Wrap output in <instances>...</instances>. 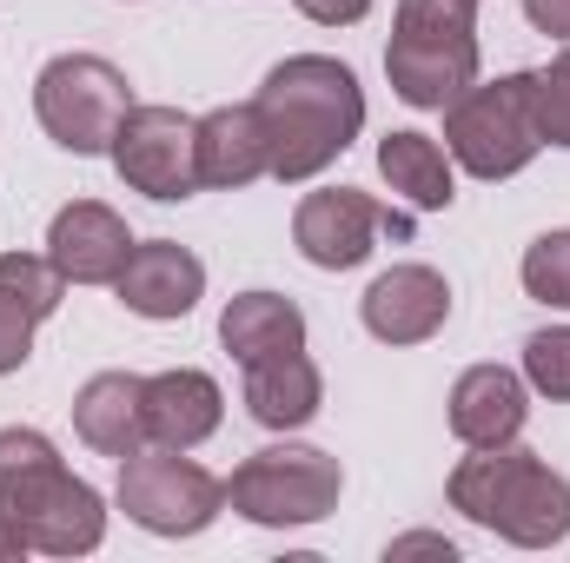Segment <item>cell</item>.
Here are the masks:
<instances>
[{
    "label": "cell",
    "mask_w": 570,
    "mask_h": 563,
    "mask_svg": "<svg viewBox=\"0 0 570 563\" xmlns=\"http://www.w3.org/2000/svg\"><path fill=\"white\" fill-rule=\"evenodd\" d=\"M524 385L570 405V325H551V332H538L524 345Z\"/></svg>",
    "instance_id": "obj_23"
},
{
    "label": "cell",
    "mask_w": 570,
    "mask_h": 563,
    "mask_svg": "<svg viewBox=\"0 0 570 563\" xmlns=\"http://www.w3.org/2000/svg\"><path fill=\"white\" fill-rule=\"evenodd\" d=\"M273 172V146L259 107H213L199 120V186H253Z\"/></svg>",
    "instance_id": "obj_18"
},
{
    "label": "cell",
    "mask_w": 570,
    "mask_h": 563,
    "mask_svg": "<svg viewBox=\"0 0 570 563\" xmlns=\"http://www.w3.org/2000/svg\"><path fill=\"white\" fill-rule=\"evenodd\" d=\"M358 312H365L372 338H385V345H425L431 332L451 318V285L431 266H392V273H379V279L365 285Z\"/></svg>",
    "instance_id": "obj_12"
},
{
    "label": "cell",
    "mask_w": 570,
    "mask_h": 563,
    "mask_svg": "<svg viewBox=\"0 0 570 563\" xmlns=\"http://www.w3.org/2000/svg\"><path fill=\"white\" fill-rule=\"evenodd\" d=\"M531 418L524 405V378L504 372V365H471L458 385H451V431L458 444H511Z\"/></svg>",
    "instance_id": "obj_17"
},
{
    "label": "cell",
    "mask_w": 570,
    "mask_h": 563,
    "mask_svg": "<svg viewBox=\"0 0 570 563\" xmlns=\"http://www.w3.org/2000/svg\"><path fill=\"white\" fill-rule=\"evenodd\" d=\"M524 20H531L538 33H551V40L570 47V0H524Z\"/></svg>",
    "instance_id": "obj_26"
},
{
    "label": "cell",
    "mask_w": 570,
    "mask_h": 563,
    "mask_svg": "<svg viewBox=\"0 0 570 563\" xmlns=\"http://www.w3.org/2000/svg\"><path fill=\"white\" fill-rule=\"evenodd\" d=\"M60 292L67 279L47 253H0V378L33 358V332L60 312Z\"/></svg>",
    "instance_id": "obj_13"
},
{
    "label": "cell",
    "mask_w": 570,
    "mask_h": 563,
    "mask_svg": "<svg viewBox=\"0 0 570 563\" xmlns=\"http://www.w3.org/2000/svg\"><path fill=\"white\" fill-rule=\"evenodd\" d=\"M318 398H325V385H318V365L305 358V345L246 365V412L266 424V431H298V424H312L318 418Z\"/></svg>",
    "instance_id": "obj_19"
},
{
    "label": "cell",
    "mask_w": 570,
    "mask_h": 563,
    "mask_svg": "<svg viewBox=\"0 0 570 563\" xmlns=\"http://www.w3.org/2000/svg\"><path fill=\"white\" fill-rule=\"evenodd\" d=\"M127 253H134V233H127V219H120L114 206H100V199H73V206H60L53 226H47V259L60 266L67 285H114L120 266H127Z\"/></svg>",
    "instance_id": "obj_11"
},
{
    "label": "cell",
    "mask_w": 570,
    "mask_h": 563,
    "mask_svg": "<svg viewBox=\"0 0 570 563\" xmlns=\"http://www.w3.org/2000/svg\"><path fill=\"white\" fill-rule=\"evenodd\" d=\"M114 285H120V305L140 312V318H186L206 292V266L173 239H146V246L127 253Z\"/></svg>",
    "instance_id": "obj_14"
},
{
    "label": "cell",
    "mask_w": 570,
    "mask_h": 563,
    "mask_svg": "<svg viewBox=\"0 0 570 563\" xmlns=\"http://www.w3.org/2000/svg\"><path fill=\"white\" fill-rule=\"evenodd\" d=\"M379 172L385 186L419 206V213H444L458 199V179H451V152L431 140V134H385L379 140Z\"/></svg>",
    "instance_id": "obj_21"
},
{
    "label": "cell",
    "mask_w": 570,
    "mask_h": 563,
    "mask_svg": "<svg viewBox=\"0 0 570 563\" xmlns=\"http://www.w3.org/2000/svg\"><path fill=\"white\" fill-rule=\"evenodd\" d=\"M385 73L405 107H451L478 87V0H399Z\"/></svg>",
    "instance_id": "obj_4"
},
{
    "label": "cell",
    "mask_w": 570,
    "mask_h": 563,
    "mask_svg": "<svg viewBox=\"0 0 570 563\" xmlns=\"http://www.w3.org/2000/svg\"><path fill=\"white\" fill-rule=\"evenodd\" d=\"M219 385L206 372H159L146 378V444H166V451H193L219 431Z\"/></svg>",
    "instance_id": "obj_16"
},
{
    "label": "cell",
    "mask_w": 570,
    "mask_h": 563,
    "mask_svg": "<svg viewBox=\"0 0 570 563\" xmlns=\"http://www.w3.org/2000/svg\"><path fill=\"white\" fill-rule=\"evenodd\" d=\"M114 172L146 199L199 192V120L179 107H134L114 134Z\"/></svg>",
    "instance_id": "obj_10"
},
{
    "label": "cell",
    "mask_w": 570,
    "mask_h": 563,
    "mask_svg": "<svg viewBox=\"0 0 570 563\" xmlns=\"http://www.w3.org/2000/svg\"><path fill=\"white\" fill-rule=\"evenodd\" d=\"M385 557H458V551H451V544H444V537H399V544H392V551H385Z\"/></svg>",
    "instance_id": "obj_27"
},
{
    "label": "cell",
    "mask_w": 570,
    "mask_h": 563,
    "mask_svg": "<svg viewBox=\"0 0 570 563\" xmlns=\"http://www.w3.org/2000/svg\"><path fill=\"white\" fill-rule=\"evenodd\" d=\"M219 345L239 358V365H259L273 352H298L305 345V312L279 298V292H239L226 312H219Z\"/></svg>",
    "instance_id": "obj_20"
},
{
    "label": "cell",
    "mask_w": 570,
    "mask_h": 563,
    "mask_svg": "<svg viewBox=\"0 0 570 563\" xmlns=\"http://www.w3.org/2000/svg\"><path fill=\"white\" fill-rule=\"evenodd\" d=\"M531 107H538L544 146H570V47L544 67V73H531Z\"/></svg>",
    "instance_id": "obj_24"
},
{
    "label": "cell",
    "mask_w": 570,
    "mask_h": 563,
    "mask_svg": "<svg viewBox=\"0 0 570 563\" xmlns=\"http://www.w3.org/2000/svg\"><path fill=\"white\" fill-rule=\"evenodd\" d=\"M298 13L318 20V27H352V20L372 13V0H298Z\"/></svg>",
    "instance_id": "obj_25"
},
{
    "label": "cell",
    "mask_w": 570,
    "mask_h": 563,
    "mask_svg": "<svg viewBox=\"0 0 570 563\" xmlns=\"http://www.w3.org/2000/svg\"><path fill=\"white\" fill-rule=\"evenodd\" d=\"M379 233L412 239V213H392V206H379V199L358 192V186L305 192L298 213H292V239H298V253H305L318 273H352V266H365L372 246H379Z\"/></svg>",
    "instance_id": "obj_9"
},
{
    "label": "cell",
    "mask_w": 570,
    "mask_h": 563,
    "mask_svg": "<svg viewBox=\"0 0 570 563\" xmlns=\"http://www.w3.org/2000/svg\"><path fill=\"white\" fill-rule=\"evenodd\" d=\"M524 292L538 298V305H558L570 312V233H544V239H531V253H524Z\"/></svg>",
    "instance_id": "obj_22"
},
{
    "label": "cell",
    "mask_w": 570,
    "mask_h": 563,
    "mask_svg": "<svg viewBox=\"0 0 570 563\" xmlns=\"http://www.w3.org/2000/svg\"><path fill=\"white\" fill-rule=\"evenodd\" d=\"M73 431L100 457H134V451H146V378H134V372L87 378L80 398H73Z\"/></svg>",
    "instance_id": "obj_15"
},
{
    "label": "cell",
    "mask_w": 570,
    "mask_h": 563,
    "mask_svg": "<svg viewBox=\"0 0 570 563\" xmlns=\"http://www.w3.org/2000/svg\"><path fill=\"white\" fill-rule=\"evenodd\" d=\"M253 107L266 120L273 179H285V186L318 179L365 127V87L332 53H292V60H279Z\"/></svg>",
    "instance_id": "obj_1"
},
{
    "label": "cell",
    "mask_w": 570,
    "mask_h": 563,
    "mask_svg": "<svg viewBox=\"0 0 570 563\" xmlns=\"http://www.w3.org/2000/svg\"><path fill=\"white\" fill-rule=\"evenodd\" d=\"M451 511H464L478 531H498L518 551H551L570 537V484L518 437L471 444V457L451 471Z\"/></svg>",
    "instance_id": "obj_3"
},
{
    "label": "cell",
    "mask_w": 570,
    "mask_h": 563,
    "mask_svg": "<svg viewBox=\"0 0 570 563\" xmlns=\"http://www.w3.org/2000/svg\"><path fill=\"white\" fill-rule=\"evenodd\" d=\"M338 491H345V471L318 444H266V451H253L226 477V504L246 524H266V531H292V524L332 517Z\"/></svg>",
    "instance_id": "obj_6"
},
{
    "label": "cell",
    "mask_w": 570,
    "mask_h": 563,
    "mask_svg": "<svg viewBox=\"0 0 570 563\" xmlns=\"http://www.w3.org/2000/svg\"><path fill=\"white\" fill-rule=\"evenodd\" d=\"M7 557H27V537H20V524L0 511V563H7Z\"/></svg>",
    "instance_id": "obj_28"
},
{
    "label": "cell",
    "mask_w": 570,
    "mask_h": 563,
    "mask_svg": "<svg viewBox=\"0 0 570 563\" xmlns=\"http://www.w3.org/2000/svg\"><path fill=\"white\" fill-rule=\"evenodd\" d=\"M120 511L153 537H199L226 511V484L186 451L146 444L134 457H120Z\"/></svg>",
    "instance_id": "obj_8"
},
{
    "label": "cell",
    "mask_w": 570,
    "mask_h": 563,
    "mask_svg": "<svg viewBox=\"0 0 570 563\" xmlns=\"http://www.w3.org/2000/svg\"><path fill=\"white\" fill-rule=\"evenodd\" d=\"M538 107H531V73H504L491 87H464L444 107V152L471 179H511L538 159Z\"/></svg>",
    "instance_id": "obj_5"
},
{
    "label": "cell",
    "mask_w": 570,
    "mask_h": 563,
    "mask_svg": "<svg viewBox=\"0 0 570 563\" xmlns=\"http://www.w3.org/2000/svg\"><path fill=\"white\" fill-rule=\"evenodd\" d=\"M0 511L20 524L27 551H47V557H87L107 537L100 491L60 464L53 437L27 424L0 431Z\"/></svg>",
    "instance_id": "obj_2"
},
{
    "label": "cell",
    "mask_w": 570,
    "mask_h": 563,
    "mask_svg": "<svg viewBox=\"0 0 570 563\" xmlns=\"http://www.w3.org/2000/svg\"><path fill=\"white\" fill-rule=\"evenodd\" d=\"M33 113L47 127V140L67 152H114L120 120L134 113L127 73L100 53H60L40 67L33 80Z\"/></svg>",
    "instance_id": "obj_7"
}]
</instances>
